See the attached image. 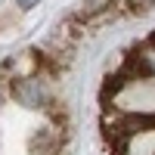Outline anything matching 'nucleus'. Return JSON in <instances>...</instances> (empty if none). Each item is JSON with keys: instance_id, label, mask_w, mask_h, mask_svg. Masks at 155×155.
<instances>
[{"instance_id": "f257e3e1", "label": "nucleus", "mask_w": 155, "mask_h": 155, "mask_svg": "<svg viewBox=\"0 0 155 155\" xmlns=\"http://www.w3.org/2000/svg\"><path fill=\"white\" fill-rule=\"evenodd\" d=\"M9 93L22 109H31V112H47L53 106V87H50V81L41 71L28 74V78H12Z\"/></svg>"}, {"instance_id": "f03ea898", "label": "nucleus", "mask_w": 155, "mask_h": 155, "mask_svg": "<svg viewBox=\"0 0 155 155\" xmlns=\"http://www.w3.org/2000/svg\"><path fill=\"white\" fill-rule=\"evenodd\" d=\"M124 74L127 78H155V34L134 50V56L124 59Z\"/></svg>"}, {"instance_id": "7ed1b4c3", "label": "nucleus", "mask_w": 155, "mask_h": 155, "mask_svg": "<svg viewBox=\"0 0 155 155\" xmlns=\"http://www.w3.org/2000/svg\"><path fill=\"white\" fill-rule=\"evenodd\" d=\"M115 0H81V16L84 19H96V16H106L112 12Z\"/></svg>"}, {"instance_id": "20e7f679", "label": "nucleus", "mask_w": 155, "mask_h": 155, "mask_svg": "<svg viewBox=\"0 0 155 155\" xmlns=\"http://www.w3.org/2000/svg\"><path fill=\"white\" fill-rule=\"evenodd\" d=\"M50 143H53V134H50V127H44V130H37V134L28 140V149L37 152V155H47V152H50Z\"/></svg>"}, {"instance_id": "39448f33", "label": "nucleus", "mask_w": 155, "mask_h": 155, "mask_svg": "<svg viewBox=\"0 0 155 155\" xmlns=\"http://www.w3.org/2000/svg\"><path fill=\"white\" fill-rule=\"evenodd\" d=\"M127 3H130L134 12H149V9H155V0H127Z\"/></svg>"}, {"instance_id": "423d86ee", "label": "nucleus", "mask_w": 155, "mask_h": 155, "mask_svg": "<svg viewBox=\"0 0 155 155\" xmlns=\"http://www.w3.org/2000/svg\"><path fill=\"white\" fill-rule=\"evenodd\" d=\"M37 3H41V0H16V6H19V9H34Z\"/></svg>"}, {"instance_id": "0eeeda50", "label": "nucleus", "mask_w": 155, "mask_h": 155, "mask_svg": "<svg viewBox=\"0 0 155 155\" xmlns=\"http://www.w3.org/2000/svg\"><path fill=\"white\" fill-rule=\"evenodd\" d=\"M0 106H3V90H0Z\"/></svg>"}, {"instance_id": "6e6552de", "label": "nucleus", "mask_w": 155, "mask_h": 155, "mask_svg": "<svg viewBox=\"0 0 155 155\" xmlns=\"http://www.w3.org/2000/svg\"><path fill=\"white\" fill-rule=\"evenodd\" d=\"M152 155H155V152H152Z\"/></svg>"}]
</instances>
